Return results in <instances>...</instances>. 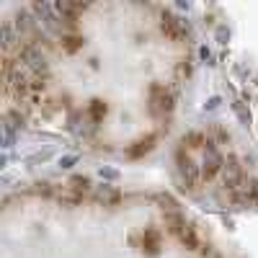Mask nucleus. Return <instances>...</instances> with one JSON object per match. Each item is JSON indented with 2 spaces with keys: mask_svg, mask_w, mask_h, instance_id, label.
Here are the masks:
<instances>
[{
  "mask_svg": "<svg viewBox=\"0 0 258 258\" xmlns=\"http://www.w3.org/2000/svg\"><path fill=\"white\" fill-rule=\"evenodd\" d=\"M222 181H225V188H230L232 194L240 188V183L245 181L243 178V168H240V160L235 158V155H230L227 160H225V168H222Z\"/></svg>",
  "mask_w": 258,
  "mask_h": 258,
  "instance_id": "obj_4",
  "label": "nucleus"
},
{
  "mask_svg": "<svg viewBox=\"0 0 258 258\" xmlns=\"http://www.w3.org/2000/svg\"><path fill=\"white\" fill-rule=\"evenodd\" d=\"M83 36H73V34H68V36H62V49L68 52V54H73V52H78V49H83Z\"/></svg>",
  "mask_w": 258,
  "mask_h": 258,
  "instance_id": "obj_14",
  "label": "nucleus"
},
{
  "mask_svg": "<svg viewBox=\"0 0 258 258\" xmlns=\"http://www.w3.org/2000/svg\"><path fill=\"white\" fill-rule=\"evenodd\" d=\"M160 29H163V34H165L168 39H173V41H181V39L188 34V29H186L183 21L176 18V16H170V13H163V24H160Z\"/></svg>",
  "mask_w": 258,
  "mask_h": 258,
  "instance_id": "obj_7",
  "label": "nucleus"
},
{
  "mask_svg": "<svg viewBox=\"0 0 258 258\" xmlns=\"http://www.w3.org/2000/svg\"><path fill=\"white\" fill-rule=\"evenodd\" d=\"M232 197H235V202L243 204V207H253V204H258V178H248V181H243L240 188L235 191Z\"/></svg>",
  "mask_w": 258,
  "mask_h": 258,
  "instance_id": "obj_6",
  "label": "nucleus"
},
{
  "mask_svg": "<svg viewBox=\"0 0 258 258\" xmlns=\"http://www.w3.org/2000/svg\"><path fill=\"white\" fill-rule=\"evenodd\" d=\"M217 103H220V98H209V103H207V109H217Z\"/></svg>",
  "mask_w": 258,
  "mask_h": 258,
  "instance_id": "obj_23",
  "label": "nucleus"
},
{
  "mask_svg": "<svg viewBox=\"0 0 258 258\" xmlns=\"http://www.w3.org/2000/svg\"><path fill=\"white\" fill-rule=\"evenodd\" d=\"M3 47H6V49L13 47V31H11V24H3Z\"/></svg>",
  "mask_w": 258,
  "mask_h": 258,
  "instance_id": "obj_17",
  "label": "nucleus"
},
{
  "mask_svg": "<svg viewBox=\"0 0 258 258\" xmlns=\"http://www.w3.org/2000/svg\"><path fill=\"white\" fill-rule=\"evenodd\" d=\"M153 202H155V204H158V207H160L165 214L181 212V209H178V202H176L173 197H170V194H163V191H160V194H155V197H153Z\"/></svg>",
  "mask_w": 258,
  "mask_h": 258,
  "instance_id": "obj_11",
  "label": "nucleus"
},
{
  "mask_svg": "<svg viewBox=\"0 0 258 258\" xmlns=\"http://www.w3.org/2000/svg\"><path fill=\"white\" fill-rule=\"evenodd\" d=\"M222 168H225V158L220 155V150L214 147V142L207 140V145H204V160H202V181H212Z\"/></svg>",
  "mask_w": 258,
  "mask_h": 258,
  "instance_id": "obj_2",
  "label": "nucleus"
},
{
  "mask_svg": "<svg viewBox=\"0 0 258 258\" xmlns=\"http://www.w3.org/2000/svg\"><path fill=\"white\" fill-rule=\"evenodd\" d=\"M93 199H96V202H103V204H116V202L121 199V194H119L114 186H106V183H103V186L96 188Z\"/></svg>",
  "mask_w": 258,
  "mask_h": 258,
  "instance_id": "obj_10",
  "label": "nucleus"
},
{
  "mask_svg": "<svg viewBox=\"0 0 258 258\" xmlns=\"http://www.w3.org/2000/svg\"><path fill=\"white\" fill-rule=\"evenodd\" d=\"M217 36H220V41H222V44H225V41L230 39V31H227L225 26H220V29H217Z\"/></svg>",
  "mask_w": 258,
  "mask_h": 258,
  "instance_id": "obj_21",
  "label": "nucleus"
},
{
  "mask_svg": "<svg viewBox=\"0 0 258 258\" xmlns=\"http://www.w3.org/2000/svg\"><path fill=\"white\" fill-rule=\"evenodd\" d=\"M101 176H106V178H116V170H109V168H101Z\"/></svg>",
  "mask_w": 258,
  "mask_h": 258,
  "instance_id": "obj_22",
  "label": "nucleus"
},
{
  "mask_svg": "<svg viewBox=\"0 0 258 258\" xmlns=\"http://www.w3.org/2000/svg\"><path fill=\"white\" fill-rule=\"evenodd\" d=\"M106 114H109V106H106V101H101V98H93L91 101V106H88V116H91V121H103L106 119Z\"/></svg>",
  "mask_w": 258,
  "mask_h": 258,
  "instance_id": "obj_12",
  "label": "nucleus"
},
{
  "mask_svg": "<svg viewBox=\"0 0 258 258\" xmlns=\"http://www.w3.org/2000/svg\"><path fill=\"white\" fill-rule=\"evenodd\" d=\"M176 238H178L188 250H197V248H199V238H197V232H194V227H191V225H186V227L176 235Z\"/></svg>",
  "mask_w": 258,
  "mask_h": 258,
  "instance_id": "obj_13",
  "label": "nucleus"
},
{
  "mask_svg": "<svg viewBox=\"0 0 258 258\" xmlns=\"http://www.w3.org/2000/svg\"><path fill=\"white\" fill-rule=\"evenodd\" d=\"M212 132H214V137H217V140H222V142L227 140V132H225V129H222V126H217V124H214V126H212Z\"/></svg>",
  "mask_w": 258,
  "mask_h": 258,
  "instance_id": "obj_20",
  "label": "nucleus"
},
{
  "mask_svg": "<svg viewBox=\"0 0 258 258\" xmlns=\"http://www.w3.org/2000/svg\"><path fill=\"white\" fill-rule=\"evenodd\" d=\"M173 111V93H170L165 85L153 83L150 85V114L153 116H165Z\"/></svg>",
  "mask_w": 258,
  "mask_h": 258,
  "instance_id": "obj_1",
  "label": "nucleus"
},
{
  "mask_svg": "<svg viewBox=\"0 0 258 258\" xmlns=\"http://www.w3.org/2000/svg\"><path fill=\"white\" fill-rule=\"evenodd\" d=\"M21 62H26V68H29L31 73H36V78H39L41 73H47V62H44L41 52H39L34 44H26L24 49H21Z\"/></svg>",
  "mask_w": 258,
  "mask_h": 258,
  "instance_id": "obj_5",
  "label": "nucleus"
},
{
  "mask_svg": "<svg viewBox=\"0 0 258 258\" xmlns=\"http://www.w3.org/2000/svg\"><path fill=\"white\" fill-rule=\"evenodd\" d=\"M176 163H178V170H181V176L186 178L188 186H197V183L202 181V168H197V163H194L191 155L186 153V147H178Z\"/></svg>",
  "mask_w": 258,
  "mask_h": 258,
  "instance_id": "obj_3",
  "label": "nucleus"
},
{
  "mask_svg": "<svg viewBox=\"0 0 258 258\" xmlns=\"http://www.w3.org/2000/svg\"><path fill=\"white\" fill-rule=\"evenodd\" d=\"M88 186H91V181L85 178V176H73V178H70V188L78 194V197H80L83 191H88Z\"/></svg>",
  "mask_w": 258,
  "mask_h": 258,
  "instance_id": "obj_16",
  "label": "nucleus"
},
{
  "mask_svg": "<svg viewBox=\"0 0 258 258\" xmlns=\"http://www.w3.org/2000/svg\"><path fill=\"white\" fill-rule=\"evenodd\" d=\"M160 245H163V235L158 227H147L142 232V250L147 255H160Z\"/></svg>",
  "mask_w": 258,
  "mask_h": 258,
  "instance_id": "obj_8",
  "label": "nucleus"
},
{
  "mask_svg": "<svg viewBox=\"0 0 258 258\" xmlns=\"http://www.w3.org/2000/svg\"><path fill=\"white\" fill-rule=\"evenodd\" d=\"M232 109H235V114L240 116V121H243V124H250V114H248V111L243 109V103H235Z\"/></svg>",
  "mask_w": 258,
  "mask_h": 258,
  "instance_id": "obj_18",
  "label": "nucleus"
},
{
  "mask_svg": "<svg viewBox=\"0 0 258 258\" xmlns=\"http://www.w3.org/2000/svg\"><path fill=\"white\" fill-rule=\"evenodd\" d=\"M155 140H158V135H145V137H140L135 145L126 147V158H132V160L142 158L145 153H150V150L155 147Z\"/></svg>",
  "mask_w": 258,
  "mask_h": 258,
  "instance_id": "obj_9",
  "label": "nucleus"
},
{
  "mask_svg": "<svg viewBox=\"0 0 258 258\" xmlns=\"http://www.w3.org/2000/svg\"><path fill=\"white\" fill-rule=\"evenodd\" d=\"M207 145V140H204V135H199V132H188V135H183V140H181V147H204Z\"/></svg>",
  "mask_w": 258,
  "mask_h": 258,
  "instance_id": "obj_15",
  "label": "nucleus"
},
{
  "mask_svg": "<svg viewBox=\"0 0 258 258\" xmlns=\"http://www.w3.org/2000/svg\"><path fill=\"white\" fill-rule=\"evenodd\" d=\"M75 163H78V155H68V158L59 160V168H73Z\"/></svg>",
  "mask_w": 258,
  "mask_h": 258,
  "instance_id": "obj_19",
  "label": "nucleus"
}]
</instances>
